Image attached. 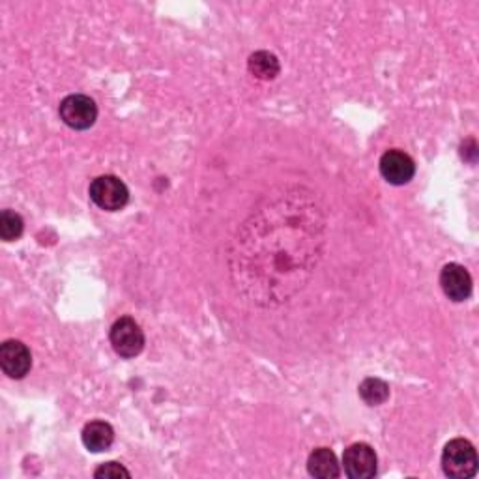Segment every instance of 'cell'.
<instances>
[{
  "mask_svg": "<svg viewBox=\"0 0 479 479\" xmlns=\"http://www.w3.org/2000/svg\"><path fill=\"white\" fill-rule=\"evenodd\" d=\"M324 245V216L300 189L266 201L242 225L231 251L240 292L257 305L289 302L311 277Z\"/></svg>",
  "mask_w": 479,
  "mask_h": 479,
  "instance_id": "6da1fadb",
  "label": "cell"
},
{
  "mask_svg": "<svg viewBox=\"0 0 479 479\" xmlns=\"http://www.w3.org/2000/svg\"><path fill=\"white\" fill-rule=\"evenodd\" d=\"M444 474L455 479H468L477 472V454L466 438L449 440L442 452Z\"/></svg>",
  "mask_w": 479,
  "mask_h": 479,
  "instance_id": "7a4b0ae2",
  "label": "cell"
},
{
  "mask_svg": "<svg viewBox=\"0 0 479 479\" xmlns=\"http://www.w3.org/2000/svg\"><path fill=\"white\" fill-rule=\"evenodd\" d=\"M89 195L92 203L105 212H119L129 201V191L126 184L119 177L112 175L98 177L96 180H92Z\"/></svg>",
  "mask_w": 479,
  "mask_h": 479,
  "instance_id": "3957f363",
  "label": "cell"
},
{
  "mask_svg": "<svg viewBox=\"0 0 479 479\" xmlns=\"http://www.w3.org/2000/svg\"><path fill=\"white\" fill-rule=\"evenodd\" d=\"M59 115H61V120L68 128L75 131H84V129H91L96 124L98 105L89 96L72 94L61 101Z\"/></svg>",
  "mask_w": 479,
  "mask_h": 479,
  "instance_id": "277c9868",
  "label": "cell"
},
{
  "mask_svg": "<svg viewBox=\"0 0 479 479\" xmlns=\"http://www.w3.org/2000/svg\"><path fill=\"white\" fill-rule=\"evenodd\" d=\"M109 341L115 352L122 358H135L145 349V333L131 317H122L112 324Z\"/></svg>",
  "mask_w": 479,
  "mask_h": 479,
  "instance_id": "5b68a950",
  "label": "cell"
},
{
  "mask_svg": "<svg viewBox=\"0 0 479 479\" xmlns=\"http://www.w3.org/2000/svg\"><path fill=\"white\" fill-rule=\"evenodd\" d=\"M343 466L345 474L350 479H371L377 475L378 459L375 449L369 444H352L345 449L343 454Z\"/></svg>",
  "mask_w": 479,
  "mask_h": 479,
  "instance_id": "8992f818",
  "label": "cell"
},
{
  "mask_svg": "<svg viewBox=\"0 0 479 479\" xmlns=\"http://www.w3.org/2000/svg\"><path fill=\"white\" fill-rule=\"evenodd\" d=\"M0 368L10 378L21 380L33 368V354L24 343L8 340L0 347Z\"/></svg>",
  "mask_w": 479,
  "mask_h": 479,
  "instance_id": "52a82bcc",
  "label": "cell"
},
{
  "mask_svg": "<svg viewBox=\"0 0 479 479\" xmlns=\"http://www.w3.org/2000/svg\"><path fill=\"white\" fill-rule=\"evenodd\" d=\"M380 175L391 186H405L416 175L414 159L401 150H388L380 158Z\"/></svg>",
  "mask_w": 479,
  "mask_h": 479,
  "instance_id": "ba28073f",
  "label": "cell"
},
{
  "mask_svg": "<svg viewBox=\"0 0 479 479\" xmlns=\"http://www.w3.org/2000/svg\"><path fill=\"white\" fill-rule=\"evenodd\" d=\"M440 287L454 302H466L472 294V275L463 264L449 263L440 272Z\"/></svg>",
  "mask_w": 479,
  "mask_h": 479,
  "instance_id": "9c48e42d",
  "label": "cell"
},
{
  "mask_svg": "<svg viewBox=\"0 0 479 479\" xmlns=\"http://www.w3.org/2000/svg\"><path fill=\"white\" fill-rule=\"evenodd\" d=\"M81 438L89 452L101 454V452H107V449L112 445V442H115V429H112L107 421L96 419L84 426Z\"/></svg>",
  "mask_w": 479,
  "mask_h": 479,
  "instance_id": "30bf717a",
  "label": "cell"
},
{
  "mask_svg": "<svg viewBox=\"0 0 479 479\" xmlns=\"http://www.w3.org/2000/svg\"><path fill=\"white\" fill-rule=\"evenodd\" d=\"M307 472L319 479H335L341 475L340 461L330 447H317L307 459Z\"/></svg>",
  "mask_w": 479,
  "mask_h": 479,
  "instance_id": "8fae6325",
  "label": "cell"
},
{
  "mask_svg": "<svg viewBox=\"0 0 479 479\" xmlns=\"http://www.w3.org/2000/svg\"><path fill=\"white\" fill-rule=\"evenodd\" d=\"M247 70L253 77H257L261 81H273L281 72V64L273 53L255 51L249 56Z\"/></svg>",
  "mask_w": 479,
  "mask_h": 479,
  "instance_id": "7c38bea8",
  "label": "cell"
},
{
  "mask_svg": "<svg viewBox=\"0 0 479 479\" xmlns=\"http://www.w3.org/2000/svg\"><path fill=\"white\" fill-rule=\"evenodd\" d=\"M359 398L369 407L384 405L389 398V386L382 378L369 377L359 384Z\"/></svg>",
  "mask_w": 479,
  "mask_h": 479,
  "instance_id": "4fadbf2b",
  "label": "cell"
},
{
  "mask_svg": "<svg viewBox=\"0 0 479 479\" xmlns=\"http://www.w3.org/2000/svg\"><path fill=\"white\" fill-rule=\"evenodd\" d=\"M23 231H24V221L17 212L5 210L0 214V238L5 242H14L21 238Z\"/></svg>",
  "mask_w": 479,
  "mask_h": 479,
  "instance_id": "5bb4252c",
  "label": "cell"
},
{
  "mask_svg": "<svg viewBox=\"0 0 479 479\" xmlns=\"http://www.w3.org/2000/svg\"><path fill=\"white\" fill-rule=\"evenodd\" d=\"M94 477H98V479H120V477L129 479L131 474L120 463H105L94 470Z\"/></svg>",
  "mask_w": 479,
  "mask_h": 479,
  "instance_id": "9a60e30c",
  "label": "cell"
}]
</instances>
